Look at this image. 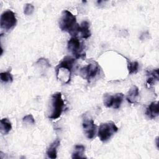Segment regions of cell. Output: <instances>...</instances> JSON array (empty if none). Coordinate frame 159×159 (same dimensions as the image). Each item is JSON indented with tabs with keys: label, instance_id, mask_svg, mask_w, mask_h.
Returning a JSON list of instances; mask_svg holds the SVG:
<instances>
[{
	"label": "cell",
	"instance_id": "ac0fdd59",
	"mask_svg": "<svg viewBox=\"0 0 159 159\" xmlns=\"http://www.w3.org/2000/svg\"><path fill=\"white\" fill-rule=\"evenodd\" d=\"M0 78L1 81L4 83H9L12 82L13 80L12 75H11L9 70L4 72H2L0 73Z\"/></svg>",
	"mask_w": 159,
	"mask_h": 159
},
{
	"label": "cell",
	"instance_id": "8fae6325",
	"mask_svg": "<svg viewBox=\"0 0 159 159\" xmlns=\"http://www.w3.org/2000/svg\"><path fill=\"white\" fill-rule=\"evenodd\" d=\"M139 96V88L135 85H134L129 90L126 96V99L129 103L135 104L137 102Z\"/></svg>",
	"mask_w": 159,
	"mask_h": 159
},
{
	"label": "cell",
	"instance_id": "5bb4252c",
	"mask_svg": "<svg viewBox=\"0 0 159 159\" xmlns=\"http://www.w3.org/2000/svg\"><path fill=\"white\" fill-rule=\"evenodd\" d=\"M147 83L150 86L153 85L156 82L158 81V69L157 68L151 71H148L147 73Z\"/></svg>",
	"mask_w": 159,
	"mask_h": 159
},
{
	"label": "cell",
	"instance_id": "9a60e30c",
	"mask_svg": "<svg viewBox=\"0 0 159 159\" xmlns=\"http://www.w3.org/2000/svg\"><path fill=\"white\" fill-rule=\"evenodd\" d=\"M84 151L85 148L82 145H76L75 147L74 151L72 153L71 158H84L86 157L84 156Z\"/></svg>",
	"mask_w": 159,
	"mask_h": 159
},
{
	"label": "cell",
	"instance_id": "3957f363",
	"mask_svg": "<svg viewBox=\"0 0 159 159\" xmlns=\"http://www.w3.org/2000/svg\"><path fill=\"white\" fill-rule=\"evenodd\" d=\"M118 128L113 122H108L102 123L100 125L98 135L100 140L106 142L111 139V137L117 132Z\"/></svg>",
	"mask_w": 159,
	"mask_h": 159
},
{
	"label": "cell",
	"instance_id": "4fadbf2b",
	"mask_svg": "<svg viewBox=\"0 0 159 159\" xmlns=\"http://www.w3.org/2000/svg\"><path fill=\"white\" fill-rule=\"evenodd\" d=\"M78 32H80L81 37L83 39H86L91 36V34L89 29V24L88 21L84 20L79 25Z\"/></svg>",
	"mask_w": 159,
	"mask_h": 159
},
{
	"label": "cell",
	"instance_id": "52a82bcc",
	"mask_svg": "<svg viewBox=\"0 0 159 159\" xmlns=\"http://www.w3.org/2000/svg\"><path fill=\"white\" fill-rule=\"evenodd\" d=\"M124 94L121 93H116L114 95L105 94L103 97L104 105L108 108L119 109L123 101Z\"/></svg>",
	"mask_w": 159,
	"mask_h": 159
},
{
	"label": "cell",
	"instance_id": "e0dca14e",
	"mask_svg": "<svg viewBox=\"0 0 159 159\" xmlns=\"http://www.w3.org/2000/svg\"><path fill=\"white\" fill-rule=\"evenodd\" d=\"M127 69L129 75L135 74L139 70V63L137 61H130L127 59Z\"/></svg>",
	"mask_w": 159,
	"mask_h": 159
},
{
	"label": "cell",
	"instance_id": "30bf717a",
	"mask_svg": "<svg viewBox=\"0 0 159 159\" xmlns=\"http://www.w3.org/2000/svg\"><path fill=\"white\" fill-rule=\"evenodd\" d=\"M60 143V141L58 139L55 140L47 149V155L48 158L54 159L57 157V148L59 147Z\"/></svg>",
	"mask_w": 159,
	"mask_h": 159
},
{
	"label": "cell",
	"instance_id": "ba28073f",
	"mask_svg": "<svg viewBox=\"0 0 159 159\" xmlns=\"http://www.w3.org/2000/svg\"><path fill=\"white\" fill-rule=\"evenodd\" d=\"M82 125L86 137L89 139H93L96 135L97 128V125L94 124V120L87 116H84Z\"/></svg>",
	"mask_w": 159,
	"mask_h": 159
},
{
	"label": "cell",
	"instance_id": "277c9868",
	"mask_svg": "<svg viewBox=\"0 0 159 159\" xmlns=\"http://www.w3.org/2000/svg\"><path fill=\"white\" fill-rule=\"evenodd\" d=\"M68 50L77 58H84L86 56L83 43L76 36L72 37L68 42Z\"/></svg>",
	"mask_w": 159,
	"mask_h": 159
},
{
	"label": "cell",
	"instance_id": "7a4b0ae2",
	"mask_svg": "<svg viewBox=\"0 0 159 159\" xmlns=\"http://www.w3.org/2000/svg\"><path fill=\"white\" fill-rule=\"evenodd\" d=\"M51 104L52 111L48 117L50 119L55 120L61 116L65 107V102L60 92H57L52 95Z\"/></svg>",
	"mask_w": 159,
	"mask_h": 159
},
{
	"label": "cell",
	"instance_id": "6da1fadb",
	"mask_svg": "<svg viewBox=\"0 0 159 159\" xmlns=\"http://www.w3.org/2000/svg\"><path fill=\"white\" fill-rule=\"evenodd\" d=\"M79 25L76 22L75 16L70 11L68 10L62 11L59 22V26L62 31L68 32L71 35L76 36L78 33Z\"/></svg>",
	"mask_w": 159,
	"mask_h": 159
},
{
	"label": "cell",
	"instance_id": "2e32d148",
	"mask_svg": "<svg viewBox=\"0 0 159 159\" xmlns=\"http://www.w3.org/2000/svg\"><path fill=\"white\" fill-rule=\"evenodd\" d=\"M12 129V125L7 118H3L1 120V130L4 134H8Z\"/></svg>",
	"mask_w": 159,
	"mask_h": 159
},
{
	"label": "cell",
	"instance_id": "5b68a950",
	"mask_svg": "<svg viewBox=\"0 0 159 159\" xmlns=\"http://www.w3.org/2000/svg\"><path fill=\"white\" fill-rule=\"evenodd\" d=\"M100 72V66L96 61H91L80 70L81 76L88 82L94 79Z\"/></svg>",
	"mask_w": 159,
	"mask_h": 159
},
{
	"label": "cell",
	"instance_id": "9c48e42d",
	"mask_svg": "<svg viewBox=\"0 0 159 159\" xmlns=\"http://www.w3.org/2000/svg\"><path fill=\"white\" fill-rule=\"evenodd\" d=\"M75 62H76V59L75 58H73L69 56H66L56 66L55 72L57 73L60 70L63 69L66 70L70 73V75H71L72 70L75 64Z\"/></svg>",
	"mask_w": 159,
	"mask_h": 159
},
{
	"label": "cell",
	"instance_id": "7c38bea8",
	"mask_svg": "<svg viewBox=\"0 0 159 159\" xmlns=\"http://www.w3.org/2000/svg\"><path fill=\"white\" fill-rule=\"evenodd\" d=\"M158 102H152L146 109L145 114L150 119H155L158 116Z\"/></svg>",
	"mask_w": 159,
	"mask_h": 159
},
{
	"label": "cell",
	"instance_id": "8992f818",
	"mask_svg": "<svg viewBox=\"0 0 159 159\" xmlns=\"http://www.w3.org/2000/svg\"><path fill=\"white\" fill-rule=\"evenodd\" d=\"M17 23L15 14L11 10L4 11L1 16L0 25L1 28L6 31H9L13 29Z\"/></svg>",
	"mask_w": 159,
	"mask_h": 159
},
{
	"label": "cell",
	"instance_id": "ffe728a7",
	"mask_svg": "<svg viewBox=\"0 0 159 159\" xmlns=\"http://www.w3.org/2000/svg\"><path fill=\"white\" fill-rule=\"evenodd\" d=\"M22 120L24 122H26V123H29L30 124H35V119L33 117V116L32 114H28L25 116L23 119Z\"/></svg>",
	"mask_w": 159,
	"mask_h": 159
},
{
	"label": "cell",
	"instance_id": "d6986e66",
	"mask_svg": "<svg viewBox=\"0 0 159 159\" xmlns=\"http://www.w3.org/2000/svg\"><path fill=\"white\" fill-rule=\"evenodd\" d=\"M34 6L30 3L25 4L24 7V13L27 16L32 14V12H34Z\"/></svg>",
	"mask_w": 159,
	"mask_h": 159
}]
</instances>
